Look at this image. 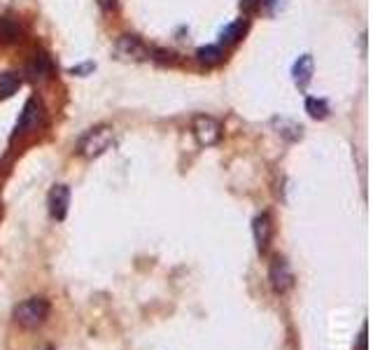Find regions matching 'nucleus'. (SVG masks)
Returning a JSON list of instances; mask_svg holds the SVG:
<instances>
[{"instance_id":"nucleus-1","label":"nucleus","mask_w":373,"mask_h":350,"mask_svg":"<svg viewBox=\"0 0 373 350\" xmlns=\"http://www.w3.org/2000/svg\"><path fill=\"white\" fill-rule=\"evenodd\" d=\"M49 311H52V304L45 297H31L26 302L17 304V309H14V323L24 327V330H35V327L45 325V320L49 318Z\"/></svg>"},{"instance_id":"nucleus-16","label":"nucleus","mask_w":373,"mask_h":350,"mask_svg":"<svg viewBox=\"0 0 373 350\" xmlns=\"http://www.w3.org/2000/svg\"><path fill=\"white\" fill-rule=\"evenodd\" d=\"M306 110L313 117V119H325L329 115V105L322 98H308L306 101Z\"/></svg>"},{"instance_id":"nucleus-8","label":"nucleus","mask_w":373,"mask_h":350,"mask_svg":"<svg viewBox=\"0 0 373 350\" xmlns=\"http://www.w3.org/2000/svg\"><path fill=\"white\" fill-rule=\"evenodd\" d=\"M26 72H28V77H31L33 82H45L47 77H52L54 63L45 52H35L33 58L26 65Z\"/></svg>"},{"instance_id":"nucleus-15","label":"nucleus","mask_w":373,"mask_h":350,"mask_svg":"<svg viewBox=\"0 0 373 350\" xmlns=\"http://www.w3.org/2000/svg\"><path fill=\"white\" fill-rule=\"evenodd\" d=\"M21 77L17 72H0V98H10L19 91Z\"/></svg>"},{"instance_id":"nucleus-9","label":"nucleus","mask_w":373,"mask_h":350,"mask_svg":"<svg viewBox=\"0 0 373 350\" xmlns=\"http://www.w3.org/2000/svg\"><path fill=\"white\" fill-rule=\"evenodd\" d=\"M252 233H254V243H257L259 252H266L270 245V236H273V222H270L268 213H261L254 217L252 222Z\"/></svg>"},{"instance_id":"nucleus-13","label":"nucleus","mask_w":373,"mask_h":350,"mask_svg":"<svg viewBox=\"0 0 373 350\" xmlns=\"http://www.w3.org/2000/svg\"><path fill=\"white\" fill-rule=\"evenodd\" d=\"M224 58V52L219 45H208V47H201L199 52H196V61L201 65H206V68H213V65H219Z\"/></svg>"},{"instance_id":"nucleus-14","label":"nucleus","mask_w":373,"mask_h":350,"mask_svg":"<svg viewBox=\"0 0 373 350\" xmlns=\"http://www.w3.org/2000/svg\"><path fill=\"white\" fill-rule=\"evenodd\" d=\"M245 31H247V21L245 19L233 21V24H229L222 33H219V42H222V45H233V42H238L240 38H243Z\"/></svg>"},{"instance_id":"nucleus-5","label":"nucleus","mask_w":373,"mask_h":350,"mask_svg":"<svg viewBox=\"0 0 373 350\" xmlns=\"http://www.w3.org/2000/svg\"><path fill=\"white\" fill-rule=\"evenodd\" d=\"M42 119H45V108H42L38 98H28L17 119V127H14V136H26V134L38 131Z\"/></svg>"},{"instance_id":"nucleus-4","label":"nucleus","mask_w":373,"mask_h":350,"mask_svg":"<svg viewBox=\"0 0 373 350\" xmlns=\"http://www.w3.org/2000/svg\"><path fill=\"white\" fill-rule=\"evenodd\" d=\"M114 54L122 61H131V63H140V61H150L152 52L145 42L138 38V35H119L114 42Z\"/></svg>"},{"instance_id":"nucleus-12","label":"nucleus","mask_w":373,"mask_h":350,"mask_svg":"<svg viewBox=\"0 0 373 350\" xmlns=\"http://www.w3.org/2000/svg\"><path fill=\"white\" fill-rule=\"evenodd\" d=\"M273 127H275L277 134H280L284 141H289V143L301 141V136H303L301 124L292 122V119H287V117H275V119H273Z\"/></svg>"},{"instance_id":"nucleus-7","label":"nucleus","mask_w":373,"mask_h":350,"mask_svg":"<svg viewBox=\"0 0 373 350\" xmlns=\"http://www.w3.org/2000/svg\"><path fill=\"white\" fill-rule=\"evenodd\" d=\"M47 206H49V215H52L54 220H65V215H68V206H70V189H68V185L52 187L49 199H47Z\"/></svg>"},{"instance_id":"nucleus-2","label":"nucleus","mask_w":373,"mask_h":350,"mask_svg":"<svg viewBox=\"0 0 373 350\" xmlns=\"http://www.w3.org/2000/svg\"><path fill=\"white\" fill-rule=\"evenodd\" d=\"M112 141H114L112 127L98 124V127L89 129L82 136V141H79V145H77V152H79V157H84V159H98L100 155H105V152L110 150Z\"/></svg>"},{"instance_id":"nucleus-6","label":"nucleus","mask_w":373,"mask_h":350,"mask_svg":"<svg viewBox=\"0 0 373 350\" xmlns=\"http://www.w3.org/2000/svg\"><path fill=\"white\" fill-rule=\"evenodd\" d=\"M268 280L270 287H273L277 294H284L292 285H294V276H292L289 264L284 261V257H273L268 268Z\"/></svg>"},{"instance_id":"nucleus-3","label":"nucleus","mask_w":373,"mask_h":350,"mask_svg":"<svg viewBox=\"0 0 373 350\" xmlns=\"http://www.w3.org/2000/svg\"><path fill=\"white\" fill-rule=\"evenodd\" d=\"M192 134L201 148H215L222 141V124L210 115H196L192 119Z\"/></svg>"},{"instance_id":"nucleus-10","label":"nucleus","mask_w":373,"mask_h":350,"mask_svg":"<svg viewBox=\"0 0 373 350\" xmlns=\"http://www.w3.org/2000/svg\"><path fill=\"white\" fill-rule=\"evenodd\" d=\"M313 70H315V63H313L310 54H303L296 58L294 68H292V77H294V84L299 89H306V86H308V82L313 79Z\"/></svg>"},{"instance_id":"nucleus-11","label":"nucleus","mask_w":373,"mask_h":350,"mask_svg":"<svg viewBox=\"0 0 373 350\" xmlns=\"http://www.w3.org/2000/svg\"><path fill=\"white\" fill-rule=\"evenodd\" d=\"M21 35H24V28L17 19L0 17V45H14L21 40Z\"/></svg>"},{"instance_id":"nucleus-17","label":"nucleus","mask_w":373,"mask_h":350,"mask_svg":"<svg viewBox=\"0 0 373 350\" xmlns=\"http://www.w3.org/2000/svg\"><path fill=\"white\" fill-rule=\"evenodd\" d=\"M98 5L103 7L105 12H110V10H117V0H98Z\"/></svg>"},{"instance_id":"nucleus-18","label":"nucleus","mask_w":373,"mask_h":350,"mask_svg":"<svg viewBox=\"0 0 373 350\" xmlns=\"http://www.w3.org/2000/svg\"><path fill=\"white\" fill-rule=\"evenodd\" d=\"M360 350H367V327H364V332L360 337Z\"/></svg>"},{"instance_id":"nucleus-19","label":"nucleus","mask_w":373,"mask_h":350,"mask_svg":"<svg viewBox=\"0 0 373 350\" xmlns=\"http://www.w3.org/2000/svg\"><path fill=\"white\" fill-rule=\"evenodd\" d=\"M42 350H52V348H49V346H45V348H42Z\"/></svg>"}]
</instances>
